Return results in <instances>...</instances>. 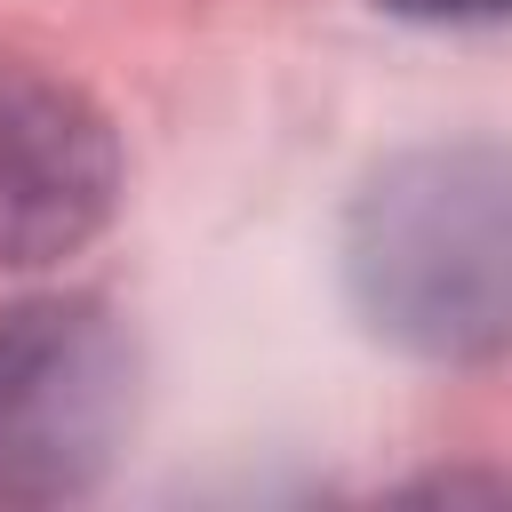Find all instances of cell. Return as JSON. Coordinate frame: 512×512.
Returning <instances> with one entry per match:
<instances>
[{
    "label": "cell",
    "instance_id": "1",
    "mask_svg": "<svg viewBox=\"0 0 512 512\" xmlns=\"http://www.w3.org/2000/svg\"><path fill=\"white\" fill-rule=\"evenodd\" d=\"M344 288L416 360L512 352V144L392 152L344 208Z\"/></svg>",
    "mask_w": 512,
    "mask_h": 512
},
{
    "label": "cell",
    "instance_id": "2",
    "mask_svg": "<svg viewBox=\"0 0 512 512\" xmlns=\"http://www.w3.org/2000/svg\"><path fill=\"white\" fill-rule=\"evenodd\" d=\"M136 424V344L96 296L0 304V504L88 496Z\"/></svg>",
    "mask_w": 512,
    "mask_h": 512
},
{
    "label": "cell",
    "instance_id": "3",
    "mask_svg": "<svg viewBox=\"0 0 512 512\" xmlns=\"http://www.w3.org/2000/svg\"><path fill=\"white\" fill-rule=\"evenodd\" d=\"M120 208V136L56 72L0 56V272L88 248Z\"/></svg>",
    "mask_w": 512,
    "mask_h": 512
},
{
    "label": "cell",
    "instance_id": "4",
    "mask_svg": "<svg viewBox=\"0 0 512 512\" xmlns=\"http://www.w3.org/2000/svg\"><path fill=\"white\" fill-rule=\"evenodd\" d=\"M384 16H408V24H488V16H512V0H376Z\"/></svg>",
    "mask_w": 512,
    "mask_h": 512
}]
</instances>
